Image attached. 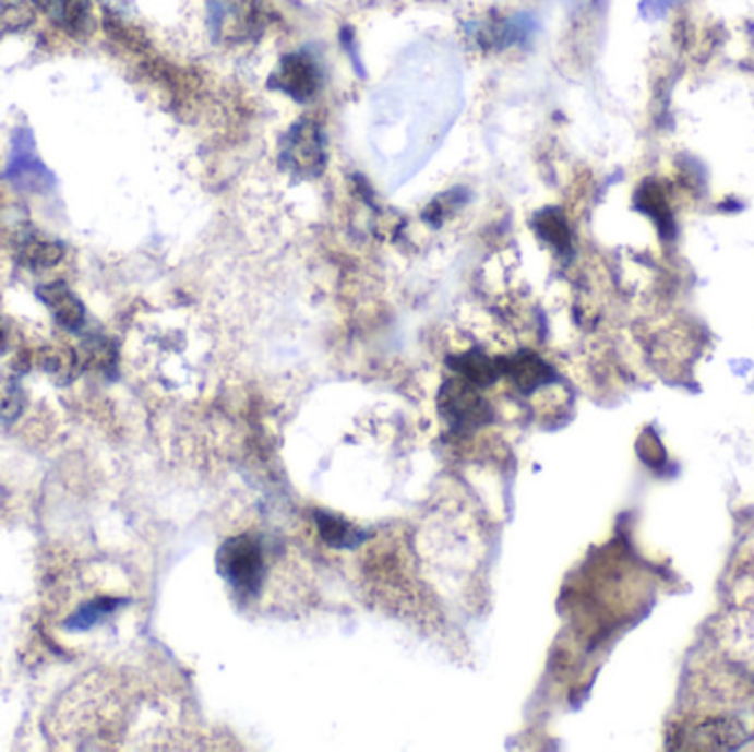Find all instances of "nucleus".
Masks as SVG:
<instances>
[{
	"instance_id": "obj_16",
	"label": "nucleus",
	"mask_w": 754,
	"mask_h": 752,
	"mask_svg": "<svg viewBox=\"0 0 754 752\" xmlns=\"http://www.w3.org/2000/svg\"><path fill=\"white\" fill-rule=\"evenodd\" d=\"M10 14V8H8V3H5V0H0V21H5V16Z\"/></svg>"
},
{
	"instance_id": "obj_8",
	"label": "nucleus",
	"mask_w": 754,
	"mask_h": 752,
	"mask_svg": "<svg viewBox=\"0 0 754 752\" xmlns=\"http://www.w3.org/2000/svg\"><path fill=\"white\" fill-rule=\"evenodd\" d=\"M64 259V246L60 241L40 237L36 232L27 235L19 243V263L32 272H45Z\"/></svg>"
},
{
	"instance_id": "obj_13",
	"label": "nucleus",
	"mask_w": 754,
	"mask_h": 752,
	"mask_svg": "<svg viewBox=\"0 0 754 752\" xmlns=\"http://www.w3.org/2000/svg\"><path fill=\"white\" fill-rule=\"evenodd\" d=\"M536 226H538V232H541V237L546 241H550L559 250H567V246H570V230H567V224H565V219L561 217L559 212H554V210L543 212L541 217H538Z\"/></svg>"
},
{
	"instance_id": "obj_1",
	"label": "nucleus",
	"mask_w": 754,
	"mask_h": 752,
	"mask_svg": "<svg viewBox=\"0 0 754 752\" xmlns=\"http://www.w3.org/2000/svg\"><path fill=\"white\" fill-rule=\"evenodd\" d=\"M219 574L243 596H252L261 589L265 576L263 552L252 536H235L228 539L217 554Z\"/></svg>"
},
{
	"instance_id": "obj_4",
	"label": "nucleus",
	"mask_w": 754,
	"mask_h": 752,
	"mask_svg": "<svg viewBox=\"0 0 754 752\" xmlns=\"http://www.w3.org/2000/svg\"><path fill=\"white\" fill-rule=\"evenodd\" d=\"M32 3L64 34L88 38L95 29L91 0H32Z\"/></svg>"
},
{
	"instance_id": "obj_5",
	"label": "nucleus",
	"mask_w": 754,
	"mask_h": 752,
	"mask_svg": "<svg viewBox=\"0 0 754 752\" xmlns=\"http://www.w3.org/2000/svg\"><path fill=\"white\" fill-rule=\"evenodd\" d=\"M36 296L43 300V305L51 311L58 325L71 334H77L86 325V307L84 302L69 289L67 283L56 280L40 285L36 289Z\"/></svg>"
},
{
	"instance_id": "obj_15",
	"label": "nucleus",
	"mask_w": 754,
	"mask_h": 752,
	"mask_svg": "<svg viewBox=\"0 0 754 752\" xmlns=\"http://www.w3.org/2000/svg\"><path fill=\"white\" fill-rule=\"evenodd\" d=\"M12 338H14V327L8 315L0 313V356L8 354L12 347Z\"/></svg>"
},
{
	"instance_id": "obj_10",
	"label": "nucleus",
	"mask_w": 754,
	"mask_h": 752,
	"mask_svg": "<svg viewBox=\"0 0 754 752\" xmlns=\"http://www.w3.org/2000/svg\"><path fill=\"white\" fill-rule=\"evenodd\" d=\"M315 523L320 529V536L325 539L332 548H358L364 541V534L354 527L347 518L330 514V512H318Z\"/></svg>"
},
{
	"instance_id": "obj_2",
	"label": "nucleus",
	"mask_w": 754,
	"mask_h": 752,
	"mask_svg": "<svg viewBox=\"0 0 754 752\" xmlns=\"http://www.w3.org/2000/svg\"><path fill=\"white\" fill-rule=\"evenodd\" d=\"M5 181H10L21 192H47L53 186L51 170L43 164V159L36 153V140L29 129H19L14 133L12 144V157L8 164V170L3 175Z\"/></svg>"
},
{
	"instance_id": "obj_14",
	"label": "nucleus",
	"mask_w": 754,
	"mask_h": 752,
	"mask_svg": "<svg viewBox=\"0 0 754 752\" xmlns=\"http://www.w3.org/2000/svg\"><path fill=\"white\" fill-rule=\"evenodd\" d=\"M25 408V393L14 378L0 380V419L14 421Z\"/></svg>"
},
{
	"instance_id": "obj_7",
	"label": "nucleus",
	"mask_w": 754,
	"mask_h": 752,
	"mask_svg": "<svg viewBox=\"0 0 754 752\" xmlns=\"http://www.w3.org/2000/svg\"><path fill=\"white\" fill-rule=\"evenodd\" d=\"M501 375H507L514 386H518L523 393H529L538 386H543L554 380L552 369L534 354H518L512 358L499 360Z\"/></svg>"
},
{
	"instance_id": "obj_12",
	"label": "nucleus",
	"mask_w": 754,
	"mask_h": 752,
	"mask_svg": "<svg viewBox=\"0 0 754 752\" xmlns=\"http://www.w3.org/2000/svg\"><path fill=\"white\" fill-rule=\"evenodd\" d=\"M118 607H120V600H116V598H97V600L84 605L75 616H71L67 626L73 631H86L93 624H97L104 616L113 613Z\"/></svg>"
},
{
	"instance_id": "obj_3",
	"label": "nucleus",
	"mask_w": 754,
	"mask_h": 752,
	"mask_svg": "<svg viewBox=\"0 0 754 752\" xmlns=\"http://www.w3.org/2000/svg\"><path fill=\"white\" fill-rule=\"evenodd\" d=\"M440 408L448 423L459 431H472L490 419V406L479 395L475 384L459 378L446 384L440 397Z\"/></svg>"
},
{
	"instance_id": "obj_11",
	"label": "nucleus",
	"mask_w": 754,
	"mask_h": 752,
	"mask_svg": "<svg viewBox=\"0 0 754 752\" xmlns=\"http://www.w3.org/2000/svg\"><path fill=\"white\" fill-rule=\"evenodd\" d=\"M116 362H118V351L113 343H109L101 336L97 338L93 336L84 343V356H82L84 367L109 373V371H116Z\"/></svg>"
},
{
	"instance_id": "obj_6",
	"label": "nucleus",
	"mask_w": 754,
	"mask_h": 752,
	"mask_svg": "<svg viewBox=\"0 0 754 752\" xmlns=\"http://www.w3.org/2000/svg\"><path fill=\"white\" fill-rule=\"evenodd\" d=\"M320 84V73L315 62L309 56L296 53L283 60L280 71L276 73V86L287 91L296 99H307Z\"/></svg>"
},
{
	"instance_id": "obj_9",
	"label": "nucleus",
	"mask_w": 754,
	"mask_h": 752,
	"mask_svg": "<svg viewBox=\"0 0 754 752\" xmlns=\"http://www.w3.org/2000/svg\"><path fill=\"white\" fill-rule=\"evenodd\" d=\"M36 365L56 384H71L84 369L82 356L73 347H45L36 354Z\"/></svg>"
}]
</instances>
